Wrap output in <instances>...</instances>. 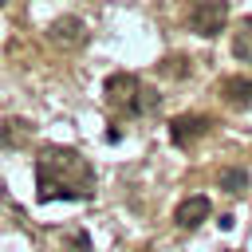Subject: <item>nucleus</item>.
Segmentation results:
<instances>
[{"mask_svg": "<svg viewBox=\"0 0 252 252\" xmlns=\"http://www.w3.org/2000/svg\"><path fill=\"white\" fill-rule=\"evenodd\" d=\"M35 185H39V201H87L94 197V169L79 150H63V146H47L35 158Z\"/></svg>", "mask_w": 252, "mask_h": 252, "instance_id": "nucleus-1", "label": "nucleus"}, {"mask_svg": "<svg viewBox=\"0 0 252 252\" xmlns=\"http://www.w3.org/2000/svg\"><path fill=\"white\" fill-rule=\"evenodd\" d=\"M224 24H228V4H224V0H197V4L189 8V28H193L197 35H205V39L220 35Z\"/></svg>", "mask_w": 252, "mask_h": 252, "instance_id": "nucleus-2", "label": "nucleus"}, {"mask_svg": "<svg viewBox=\"0 0 252 252\" xmlns=\"http://www.w3.org/2000/svg\"><path fill=\"white\" fill-rule=\"evenodd\" d=\"M138 75H130V71H114L106 83H102V94H106V102L110 106H118V110H130V102H134V94H138Z\"/></svg>", "mask_w": 252, "mask_h": 252, "instance_id": "nucleus-3", "label": "nucleus"}, {"mask_svg": "<svg viewBox=\"0 0 252 252\" xmlns=\"http://www.w3.org/2000/svg\"><path fill=\"white\" fill-rule=\"evenodd\" d=\"M47 39H51L55 47H79V43L87 39V24H83L79 16H59V20L47 28Z\"/></svg>", "mask_w": 252, "mask_h": 252, "instance_id": "nucleus-4", "label": "nucleus"}, {"mask_svg": "<svg viewBox=\"0 0 252 252\" xmlns=\"http://www.w3.org/2000/svg\"><path fill=\"white\" fill-rule=\"evenodd\" d=\"M209 118L205 114H181V118H173L169 122V138H173V146H193L201 134H209Z\"/></svg>", "mask_w": 252, "mask_h": 252, "instance_id": "nucleus-5", "label": "nucleus"}, {"mask_svg": "<svg viewBox=\"0 0 252 252\" xmlns=\"http://www.w3.org/2000/svg\"><path fill=\"white\" fill-rule=\"evenodd\" d=\"M213 213V205H209V197H185L181 205H177V213H173V220H177V228H197L205 217Z\"/></svg>", "mask_w": 252, "mask_h": 252, "instance_id": "nucleus-6", "label": "nucleus"}, {"mask_svg": "<svg viewBox=\"0 0 252 252\" xmlns=\"http://www.w3.org/2000/svg\"><path fill=\"white\" fill-rule=\"evenodd\" d=\"M220 98L232 106V110H252V79H224L220 83Z\"/></svg>", "mask_w": 252, "mask_h": 252, "instance_id": "nucleus-7", "label": "nucleus"}, {"mask_svg": "<svg viewBox=\"0 0 252 252\" xmlns=\"http://www.w3.org/2000/svg\"><path fill=\"white\" fill-rule=\"evenodd\" d=\"M28 138H32V122H24V118H4L0 122V146L4 150H20Z\"/></svg>", "mask_w": 252, "mask_h": 252, "instance_id": "nucleus-8", "label": "nucleus"}, {"mask_svg": "<svg viewBox=\"0 0 252 252\" xmlns=\"http://www.w3.org/2000/svg\"><path fill=\"white\" fill-rule=\"evenodd\" d=\"M232 59L240 63H252V16H244L232 32Z\"/></svg>", "mask_w": 252, "mask_h": 252, "instance_id": "nucleus-9", "label": "nucleus"}, {"mask_svg": "<svg viewBox=\"0 0 252 252\" xmlns=\"http://www.w3.org/2000/svg\"><path fill=\"white\" fill-rule=\"evenodd\" d=\"M217 185H220L224 193H244V189H248V169H240V165H228V169H220Z\"/></svg>", "mask_w": 252, "mask_h": 252, "instance_id": "nucleus-10", "label": "nucleus"}, {"mask_svg": "<svg viewBox=\"0 0 252 252\" xmlns=\"http://www.w3.org/2000/svg\"><path fill=\"white\" fill-rule=\"evenodd\" d=\"M161 106V94L154 91V87H138V94H134V102H130V114H154Z\"/></svg>", "mask_w": 252, "mask_h": 252, "instance_id": "nucleus-11", "label": "nucleus"}, {"mask_svg": "<svg viewBox=\"0 0 252 252\" xmlns=\"http://www.w3.org/2000/svg\"><path fill=\"white\" fill-rule=\"evenodd\" d=\"M63 252H91L87 232H71V236H67V244H63Z\"/></svg>", "mask_w": 252, "mask_h": 252, "instance_id": "nucleus-12", "label": "nucleus"}, {"mask_svg": "<svg viewBox=\"0 0 252 252\" xmlns=\"http://www.w3.org/2000/svg\"><path fill=\"white\" fill-rule=\"evenodd\" d=\"M161 71H165V75H177V79H181V75H185V59H181V55H177V59H165V63H161Z\"/></svg>", "mask_w": 252, "mask_h": 252, "instance_id": "nucleus-13", "label": "nucleus"}, {"mask_svg": "<svg viewBox=\"0 0 252 252\" xmlns=\"http://www.w3.org/2000/svg\"><path fill=\"white\" fill-rule=\"evenodd\" d=\"M0 4H4V0H0Z\"/></svg>", "mask_w": 252, "mask_h": 252, "instance_id": "nucleus-14", "label": "nucleus"}]
</instances>
